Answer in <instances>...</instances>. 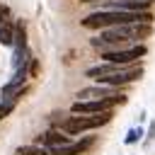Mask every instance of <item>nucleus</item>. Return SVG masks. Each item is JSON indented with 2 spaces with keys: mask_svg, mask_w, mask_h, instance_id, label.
Listing matches in <instances>:
<instances>
[{
  "mask_svg": "<svg viewBox=\"0 0 155 155\" xmlns=\"http://www.w3.org/2000/svg\"><path fill=\"white\" fill-rule=\"evenodd\" d=\"M150 34H153V24L150 22L119 24V27L102 29L99 36L90 39V46L102 53V51H109V48H124V46H131V44H143Z\"/></svg>",
  "mask_w": 155,
  "mask_h": 155,
  "instance_id": "1",
  "label": "nucleus"
},
{
  "mask_svg": "<svg viewBox=\"0 0 155 155\" xmlns=\"http://www.w3.org/2000/svg\"><path fill=\"white\" fill-rule=\"evenodd\" d=\"M131 22H150L153 24L155 12L153 10H97L80 19V24L85 29H97V31L119 27V24H131Z\"/></svg>",
  "mask_w": 155,
  "mask_h": 155,
  "instance_id": "2",
  "label": "nucleus"
},
{
  "mask_svg": "<svg viewBox=\"0 0 155 155\" xmlns=\"http://www.w3.org/2000/svg\"><path fill=\"white\" fill-rule=\"evenodd\" d=\"M109 121H111V109L102 111V114H70V116H63L53 128H61L68 136H78V133H85L92 128H102Z\"/></svg>",
  "mask_w": 155,
  "mask_h": 155,
  "instance_id": "3",
  "label": "nucleus"
},
{
  "mask_svg": "<svg viewBox=\"0 0 155 155\" xmlns=\"http://www.w3.org/2000/svg\"><path fill=\"white\" fill-rule=\"evenodd\" d=\"M143 56H148V46H145V44H131V46H124V48H109V51H102V53H99L102 61L116 63V65L138 63Z\"/></svg>",
  "mask_w": 155,
  "mask_h": 155,
  "instance_id": "4",
  "label": "nucleus"
},
{
  "mask_svg": "<svg viewBox=\"0 0 155 155\" xmlns=\"http://www.w3.org/2000/svg\"><path fill=\"white\" fill-rule=\"evenodd\" d=\"M36 143H41L44 148H58V145H68L70 143V136L63 133L61 128H48V131H44L36 138Z\"/></svg>",
  "mask_w": 155,
  "mask_h": 155,
  "instance_id": "5",
  "label": "nucleus"
},
{
  "mask_svg": "<svg viewBox=\"0 0 155 155\" xmlns=\"http://www.w3.org/2000/svg\"><path fill=\"white\" fill-rule=\"evenodd\" d=\"M121 87H109V85H94V87H85L78 92V99H104L114 92H119Z\"/></svg>",
  "mask_w": 155,
  "mask_h": 155,
  "instance_id": "6",
  "label": "nucleus"
},
{
  "mask_svg": "<svg viewBox=\"0 0 155 155\" xmlns=\"http://www.w3.org/2000/svg\"><path fill=\"white\" fill-rule=\"evenodd\" d=\"M12 48H27V22L15 19V44Z\"/></svg>",
  "mask_w": 155,
  "mask_h": 155,
  "instance_id": "7",
  "label": "nucleus"
},
{
  "mask_svg": "<svg viewBox=\"0 0 155 155\" xmlns=\"http://www.w3.org/2000/svg\"><path fill=\"white\" fill-rule=\"evenodd\" d=\"M0 44L2 46H10V48L15 44V22L12 19H5L0 24Z\"/></svg>",
  "mask_w": 155,
  "mask_h": 155,
  "instance_id": "8",
  "label": "nucleus"
},
{
  "mask_svg": "<svg viewBox=\"0 0 155 155\" xmlns=\"http://www.w3.org/2000/svg\"><path fill=\"white\" fill-rule=\"evenodd\" d=\"M29 56H31L29 46H27V48H12V68H19V65H24V63L29 61Z\"/></svg>",
  "mask_w": 155,
  "mask_h": 155,
  "instance_id": "9",
  "label": "nucleus"
},
{
  "mask_svg": "<svg viewBox=\"0 0 155 155\" xmlns=\"http://www.w3.org/2000/svg\"><path fill=\"white\" fill-rule=\"evenodd\" d=\"M138 140H143V128H140V126L128 128V133L124 136V143H126V145H133V143H138Z\"/></svg>",
  "mask_w": 155,
  "mask_h": 155,
  "instance_id": "10",
  "label": "nucleus"
},
{
  "mask_svg": "<svg viewBox=\"0 0 155 155\" xmlns=\"http://www.w3.org/2000/svg\"><path fill=\"white\" fill-rule=\"evenodd\" d=\"M17 155H46V148L44 145H19Z\"/></svg>",
  "mask_w": 155,
  "mask_h": 155,
  "instance_id": "11",
  "label": "nucleus"
},
{
  "mask_svg": "<svg viewBox=\"0 0 155 155\" xmlns=\"http://www.w3.org/2000/svg\"><path fill=\"white\" fill-rule=\"evenodd\" d=\"M39 73H41L39 58H36V56H29V61H27V75H29V78H39Z\"/></svg>",
  "mask_w": 155,
  "mask_h": 155,
  "instance_id": "12",
  "label": "nucleus"
},
{
  "mask_svg": "<svg viewBox=\"0 0 155 155\" xmlns=\"http://www.w3.org/2000/svg\"><path fill=\"white\" fill-rule=\"evenodd\" d=\"M15 107H17V104H12V102H0V121H2L7 114H12Z\"/></svg>",
  "mask_w": 155,
  "mask_h": 155,
  "instance_id": "13",
  "label": "nucleus"
},
{
  "mask_svg": "<svg viewBox=\"0 0 155 155\" xmlns=\"http://www.w3.org/2000/svg\"><path fill=\"white\" fill-rule=\"evenodd\" d=\"M150 140H155V121H150V126H148V136H145V143H150Z\"/></svg>",
  "mask_w": 155,
  "mask_h": 155,
  "instance_id": "14",
  "label": "nucleus"
},
{
  "mask_svg": "<svg viewBox=\"0 0 155 155\" xmlns=\"http://www.w3.org/2000/svg\"><path fill=\"white\" fill-rule=\"evenodd\" d=\"M78 2H104V0H78Z\"/></svg>",
  "mask_w": 155,
  "mask_h": 155,
  "instance_id": "15",
  "label": "nucleus"
}]
</instances>
